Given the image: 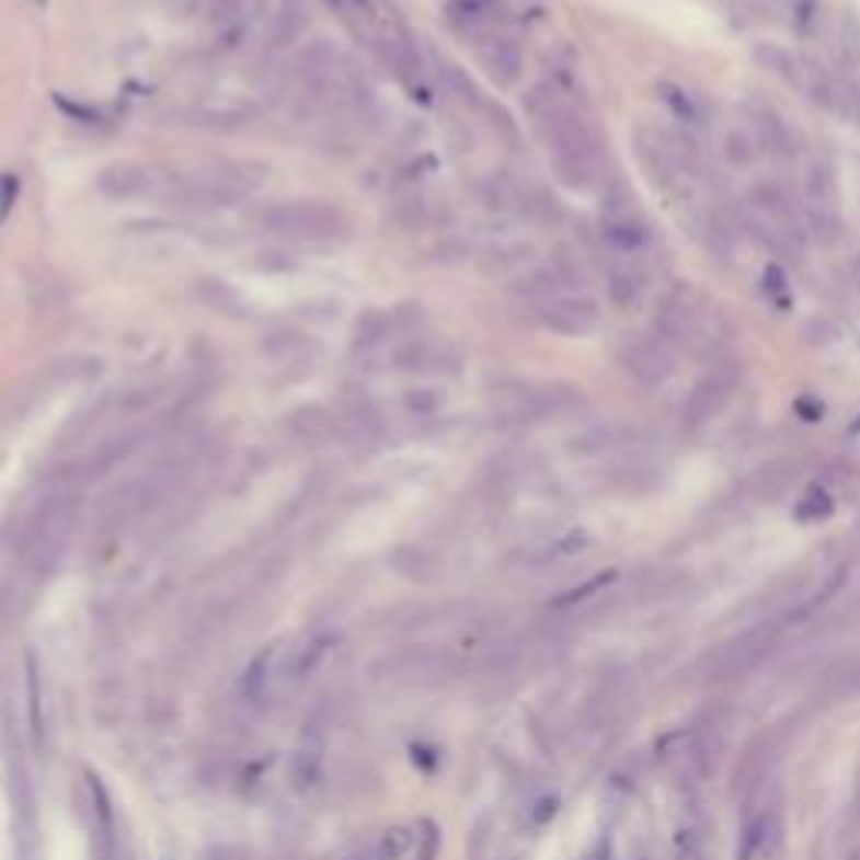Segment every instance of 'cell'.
I'll use <instances>...</instances> for the list:
<instances>
[{"instance_id":"cell-23","label":"cell","mask_w":860,"mask_h":860,"mask_svg":"<svg viewBox=\"0 0 860 860\" xmlns=\"http://www.w3.org/2000/svg\"><path fill=\"white\" fill-rule=\"evenodd\" d=\"M437 850H440V837H437V827L431 821L421 824V834H417V860H437Z\"/></svg>"},{"instance_id":"cell-17","label":"cell","mask_w":860,"mask_h":860,"mask_svg":"<svg viewBox=\"0 0 860 860\" xmlns=\"http://www.w3.org/2000/svg\"><path fill=\"white\" fill-rule=\"evenodd\" d=\"M777 834H780L777 814H770V811L760 814L746 827V834L739 840V860H764V857H770L773 847H777Z\"/></svg>"},{"instance_id":"cell-18","label":"cell","mask_w":860,"mask_h":860,"mask_svg":"<svg viewBox=\"0 0 860 860\" xmlns=\"http://www.w3.org/2000/svg\"><path fill=\"white\" fill-rule=\"evenodd\" d=\"M760 148H764V135H760V125L749 122V125H733L726 135H723V151L726 159L739 169L753 165L760 159Z\"/></svg>"},{"instance_id":"cell-15","label":"cell","mask_w":860,"mask_h":860,"mask_svg":"<svg viewBox=\"0 0 860 860\" xmlns=\"http://www.w3.org/2000/svg\"><path fill=\"white\" fill-rule=\"evenodd\" d=\"M773 645L770 632H746L739 639H733L730 645H723L720 663H716V676H739L746 669H753L756 663L764 660Z\"/></svg>"},{"instance_id":"cell-21","label":"cell","mask_w":860,"mask_h":860,"mask_svg":"<svg viewBox=\"0 0 860 860\" xmlns=\"http://www.w3.org/2000/svg\"><path fill=\"white\" fill-rule=\"evenodd\" d=\"M27 692H31V736H34V746H41V739H44V716H41V686H37L34 663H31V673H27Z\"/></svg>"},{"instance_id":"cell-8","label":"cell","mask_w":860,"mask_h":860,"mask_svg":"<svg viewBox=\"0 0 860 860\" xmlns=\"http://www.w3.org/2000/svg\"><path fill=\"white\" fill-rule=\"evenodd\" d=\"M601 239L609 242L616 256H635L652 239L649 219L629 195H612L601 206Z\"/></svg>"},{"instance_id":"cell-2","label":"cell","mask_w":860,"mask_h":860,"mask_svg":"<svg viewBox=\"0 0 860 860\" xmlns=\"http://www.w3.org/2000/svg\"><path fill=\"white\" fill-rule=\"evenodd\" d=\"M660 336H666L669 346L689 353V357L713 360L730 346V323L706 296L676 289L660 313Z\"/></svg>"},{"instance_id":"cell-13","label":"cell","mask_w":860,"mask_h":860,"mask_svg":"<svg viewBox=\"0 0 860 860\" xmlns=\"http://www.w3.org/2000/svg\"><path fill=\"white\" fill-rule=\"evenodd\" d=\"M156 185H159L156 169L138 165V162H115L108 169H101V175H98V192L112 202L145 198L156 192Z\"/></svg>"},{"instance_id":"cell-19","label":"cell","mask_w":860,"mask_h":860,"mask_svg":"<svg viewBox=\"0 0 860 860\" xmlns=\"http://www.w3.org/2000/svg\"><path fill=\"white\" fill-rule=\"evenodd\" d=\"M408 847H411V834L403 830V827H390V830H383V837L374 844V850H370L367 860H403Z\"/></svg>"},{"instance_id":"cell-24","label":"cell","mask_w":860,"mask_h":860,"mask_svg":"<svg viewBox=\"0 0 860 860\" xmlns=\"http://www.w3.org/2000/svg\"><path fill=\"white\" fill-rule=\"evenodd\" d=\"M245 4H249V0H213V18H216V21H226V24H232V21H239V18H242Z\"/></svg>"},{"instance_id":"cell-12","label":"cell","mask_w":860,"mask_h":860,"mask_svg":"<svg viewBox=\"0 0 860 860\" xmlns=\"http://www.w3.org/2000/svg\"><path fill=\"white\" fill-rule=\"evenodd\" d=\"M733 390H736V377H733V374H723V370L706 374V377L692 387V393H689V400H686V421H689L692 427H702V424L716 421V417L726 411Z\"/></svg>"},{"instance_id":"cell-7","label":"cell","mask_w":860,"mask_h":860,"mask_svg":"<svg viewBox=\"0 0 860 860\" xmlns=\"http://www.w3.org/2000/svg\"><path fill=\"white\" fill-rule=\"evenodd\" d=\"M619 360L626 367V374L645 387V390H655L663 387L673 370H676V357H673V346L666 336L660 333H635L622 349H619Z\"/></svg>"},{"instance_id":"cell-11","label":"cell","mask_w":860,"mask_h":860,"mask_svg":"<svg viewBox=\"0 0 860 860\" xmlns=\"http://www.w3.org/2000/svg\"><path fill=\"white\" fill-rule=\"evenodd\" d=\"M447 24L468 41H481L488 34H497V27L508 18L504 0H450L447 4Z\"/></svg>"},{"instance_id":"cell-3","label":"cell","mask_w":860,"mask_h":860,"mask_svg":"<svg viewBox=\"0 0 860 860\" xmlns=\"http://www.w3.org/2000/svg\"><path fill=\"white\" fill-rule=\"evenodd\" d=\"M756 61H760L770 74H777L783 84H790L793 91H800L806 101L814 105L847 115L850 108H857V91L847 88L837 74H830L827 68H821L817 61L796 55L790 47H777V44H764L756 47Z\"/></svg>"},{"instance_id":"cell-20","label":"cell","mask_w":860,"mask_h":860,"mask_svg":"<svg viewBox=\"0 0 860 860\" xmlns=\"http://www.w3.org/2000/svg\"><path fill=\"white\" fill-rule=\"evenodd\" d=\"M302 14H307V4H302V0H283V11H279L276 31H273V44H289L293 34H299V27H302Z\"/></svg>"},{"instance_id":"cell-16","label":"cell","mask_w":860,"mask_h":860,"mask_svg":"<svg viewBox=\"0 0 860 860\" xmlns=\"http://www.w3.org/2000/svg\"><path fill=\"white\" fill-rule=\"evenodd\" d=\"M645 293H649V273H645L632 256L619 260V263L609 270V299L616 302V307L635 310L639 302L645 299Z\"/></svg>"},{"instance_id":"cell-6","label":"cell","mask_w":860,"mask_h":860,"mask_svg":"<svg viewBox=\"0 0 860 860\" xmlns=\"http://www.w3.org/2000/svg\"><path fill=\"white\" fill-rule=\"evenodd\" d=\"M528 310H531V320L541 330L559 333V336H588V333L598 330L595 299L572 293V289H562V286H554L551 293L531 299Z\"/></svg>"},{"instance_id":"cell-4","label":"cell","mask_w":860,"mask_h":860,"mask_svg":"<svg viewBox=\"0 0 860 860\" xmlns=\"http://www.w3.org/2000/svg\"><path fill=\"white\" fill-rule=\"evenodd\" d=\"M263 229L299 239V242H336L349 232L346 216L330 206V202L317 198H293V202H273L260 213Z\"/></svg>"},{"instance_id":"cell-1","label":"cell","mask_w":860,"mask_h":860,"mask_svg":"<svg viewBox=\"0 0 860 860\" xmlns=\"http://www.w3.org/2000/svg\"><path fill=\"white\" fill-rule=\"evenodd\" d=\"M525 112L548 145L562 182L572 188H592L601 175V148L575 101L559 84L541 81L525 94Z\"/></svg>"},{"instance_id":"cell-14","label":"cell","mask_w":860,"mask_h":860,"mask_svg":"<svg viewBox=\"0 0 860 860\" xmlns=\"http://www.w3.org/2000/svg\"><path fill=\"white\" fill-rule=\"evenodd\" d=\"M474 47H478V61H481L484 74L491 81H497L501 88H508L521 78V50L512 37H504L497 31V34L481 37Z\"/></svg>"},{"instance_id":"cell-25","label":"cell","mask_w":860,"mask_h":860,"mask_svg":"<svg viewBox=\"0 0 860 860\" xmlns=\"http://www.w3.org/2000/svg\"><path fill=\"white\" fill-rule=\"evenodd\" d=\"M857 811H860V787H857Z\"/></svg>"},{"instance_id":"cell-22","label":"cell","mask_w":860,"mask_h":860,"mask_svg":"<svg viewBox=\"0 0 860 860\" xmlns=\"http://www.w3.org/2000/svg\"><path fill=\"white\" fill-rule=\"evenodd\" d=\"M18 192H21V182H18V175H11V172H0V226H4V222L14 216V206H18Z\"/></svg>"},{"instance_id":"cell-5","label":"cell","mask_w":860,"mask_h":860,"mask_svg":"<svg viewBox=\"0 0 860 860\" xmlns=\"http://www.w3.org/2000/svg\"><path fill=\"white\" fill-rule=\"evenodd\" d=\"M635 159L649 182L669 198H679L689 192L692 182V159L683 148L679 138L660 131V128H639L635 131Z\"/></svg>"},{"instance_id":"cell-10","label":"cell","mask_w":860,"mask_h":860,"mask_svg":"<svg viewBox=\"0 0 860 860\" xmlns=\"http://www.w3.org/2000/svg\"><path fill=\"white\" fill-rule=\"evenodd\" d=\"M74 521H78V497L61 491V494H50L41 512L34 515V525H31V551L41 554V559H50V554H58L68 541V535L74 531Z\"/></svg>"},{"instance_id":"cell-9","label":"cell","mask_w":860,"mask_h":860,"mask_svg":"<svg viewBox=\"0 0 860 860\" xmlns=\"http://www.w3.org/2000/svg\"><path fill=\"white\" fill-rule=\"evenodd\" d=\"M249 188L252 182L242 179L236 165H206L182 182V198L202 209H222V206H236Z\"/></svg>"}]
</instances>
